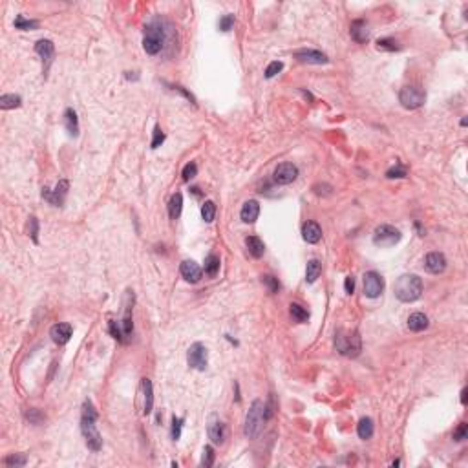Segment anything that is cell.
<instances>
[{"instance_id": "cell-1", "label": "cell", "mask_w": 468, "mask_h": 468, "mask_svg": "<svg viewBox=\"0 0 468 468\" xmlns=\"http://www.w3.org/2000/svg\"><path fill=\"white\" fill-rule=\"evenodd\" d=\"M95 421L97 412L94 404H92V400H85V404H83V417H81V430H83V435H85L88 448L94 452H99L102 448V437L95 428Z\"/></svg>"}, {"instance_id": "cell-2", "label": "cell", "mask_w": 468, "mask_h": 468, "mask_svg": "<svg viewBox=\"0 0 468 468\" xmlns=\"http://www.w3.org/2000/svg\"><path fill=\"white\" fill-rule=\"evenodd\" d=\"M395 296L400 300V302H415V300L421 298L423 294V280L417 277V275H402V277L397 278V282L393 285Z\"/></svg>"}, {"instance_id": "cell-3", "label": "cell", "mask_w": 468, "mask_h": 468, "mask_svg": "<svg viewBox=\"0 0 468 468\" xmlns=\"http://www.w3.org/2000/svg\"><path fill=\"white\" fill-rule=\"evenodd\" d=\"M335 348L340 355L355 359L362 351V339L359 331H339L335 335Z\"/></svg>"}, {"instance_id": "cell-4", "label": "cell", "mask_w": 468, "mask_h": 468, "mask_svg": "<svg viewBox=\"0 0 468 468\" xmlns=\"http://www.w3.org/2000/svg\"><path fill=\"white\" fill-rule=\"evenodd\" d=\"M265 421H267V417H265V402L254 400L251 408H249L247 417H245V426H243V432H245L249 439L258 437L260 432L264 430Z\"/></svg>"}, {"instance_id": "cell-5", "label": "cell", "mask_w": 468, "mask_h": 468, "mask_svg": "<svg viewBox=\"0 0 468 468\" xmlns=\"http://www.w3.org/2000/svg\"><path fill=\"white\" fill-rule=\"evenodd\" d=\"M165 46V29L159 22H150L145 28V39H143V50L148 55H158Z\"/></svg>"}, {"instance_id": "cell-6", "label": "cell", "mask_w": 468, "mask_h": 468, "mask_svg": "<svg viewBox=\"0 0 468 468\" xmlns=\"http://www.w3.org/2000/svg\"><path fill=\"white\" fill-rule=\"evenodd\" d=\"M399 101L408 110H417L426 101V94L419 86H404L399 94Z\"/></svg>"}, {"instance_id": "cell-7", "label": "cell", "mask_w": 468, "mask_h": 468, "mask_svg": "<svg viewBox=\"0 0 468 468\" xmlns=\"http://www.w3.org/2000/svg\"><path fill=\"white\" fill-rule=\"evenodd\" d=\"M400 231L391 225H378L373 232V243L377 247H393L395 243H399Z\"/></svg>"}, {"instance_id": "cell-8", "label": "cell", "mask_w": 468, "mask_h": 468, "mask_svg": "<svg viewBox=\"0 0 468 468\" xmlns=\"http://www.w3.org/2000/svg\"><path fill=\"white\" fill-rule=\"evenodd\" d=\"M187 361H188V366L190 368L203 372L205 368H207V348L201 342L192 344L188 348V351H187Z\"/></svg>"}, {"instance_id": "cell-9", "label": "cell", "mask_w": 468, "mask_h": 468, "mask_svg": "<svg viewBox=\"0 0 468 468\" xmlns=\"http://www.w3.org/2000/svg\"><path fill=\"white\" fill-rule=\"evenodd\" d=\"M384 291V278L375 271L364 275V294L368 298H377Z\"/></svg>"}, {"instance_id": "cell-10", "label": "cell", "mask_w": 468, "mask_h": 468, "mask_svg": "<svg viewBox=\"0 0 468 468\" xmlns=\"http://www.w3.org/2000/svg\"><path fill=\"white\" fill-rule=\"evenodd\" d=\"M68 188H70V183L66 180H62L57 183L55 190H50V188H42V197H44L46 201H50L51 205H55V207H61L62 203H64V197H66V194H68Z\"/></svg>"}, {"instance_id": "cell-11", "label": "cell", "mask_w": 468, "mask_h": 468, "mask_svg": "<svg viewBox=\"0 0 468 468\" xmlns=\"http://www.w3.org/2000/svg\"><path fill=\"white\" fill-rule=\"evenodd\" d=\"M298 178V169L293 163H282L278 165L275 170V181L278 185H289Z\"/></svg>"}, {"instance_id": "cell-12", "label": "cell", "mask_w": 468, "mask_h": 468, "mask_svg": "<svg viewBox=\"0 0 468 468\" xmlns=\"http://www.w3.org/2000/svg\"><path fill=\"white\" fill-rule=\"evenodd\" d=\"M72 333H74V327L70 326V324H66V322H59V324H55V326L50 329V337L55 344L62 346V344H66V342H70Z\"/></svg>"}, {"instance_id": "cell-13", "label": "cell", "mask_w": 468, "mask_h": 468, "mask_svg": "<svg viewBox=\"0 0 468 468\" xmlns=\"http://www.w3.org/2000/svg\"><path fill=\"white\" fill-rule=\"evenodd\" d=\"M424 267H426V271L432 273V275H441V273L446 269V256L443 253H437V251L426 254Z\"/></svg>"}, {"instance_id": "cell-14", "label": "cell", "mask_w": 468, "mask_h": 468, "mask_svg": "<svg viewBox=\"0 0 468 468\" xmlns=\"http://www.w3.org/2000/svg\"><path fill=\"white\" fill-rule=\"evenodd\" d=\"M207 434H209V439L212 441L214 445H221V443L225 441V435H227L225 424L221 423L218 417H210L209 426H207Z\"/></svg>"}, {"instance_id": "cell-15", "label": "cell", "mask_w": 468, "mask_h": 468, "mask_svg": "<svg viewBox=\"0 0 468 468\" xmlns=\"http://www.w3.org/2000/svg\"><path fill=\"white\" fill-rule=\"evenodd\" d=\"M181 275H183V278H185L187 282L190 283H197L199 280H201V267L196 264V262H192V260H185V262H181V267H180Z\"/></svg>"}, {"instance_id": "cell-16", "label": "cell", "mask_w": 468, "mask_h": 468, "mask_svg": "<svg viewBox=\"0 0 468 468\" xmlns=\"http://www.w3.org/2000/svg\"><path fill=\"white\" fill-rule=\"evenodd\" d=\"M294 57L300 62H307V64H326L329 61L326 53H322L318 50H298L294 51Z\"/></svg>"}, {"instance_id": "cell-17", "label": "cell", "mask_w": 468, "mask_h": 468, "mask_svg": "<svg viewBox=\"0 0 468 468\" xmlns=\"http://www.w3.org/2000/svg\"><path fill=\"white\" fill-rule=\"evenodd\" d=\"M240 216H242L243 223H254L260 216V203L256 201V199H249V201H245L243 207H242Z\"/></svg>"}, {"instance_id": "cell-18", "label": "cell", "mask_w": 468, "mask_h": 468, "mask_svg": "<svg viewBox=\"0 0 468 468\" xmlns=\"http://www.w3.org/2000/svg\"><path fill=\"white\" fill-rule=\"evenodd\" d=\"M302 236L307 243H318L322 238V229L316 221H307L302 227Z\"/></svg>"}, {"instance_id": "cell-19", "label": "cell", "mask_w": 468, "mask_h": 468, "mask_svg": "<svg viewBox=\"0 0 468 468\" xmlns=\"http://www.w3.org/2000/svg\"><path fill=\"white\" fill-rule=\"evenodd\" d=\"M64 126L68 130V134L72 137L79 136V119H77V113H75L74 108H66L64 112Z\"/></svg>"}, {"instance_id": "cell-20", "label": "cell", "mask_w": 468, "mask_h": 468, "mask_svg": "<svg viewBox=\"0 0 468 468\" xmlns=\"http://www.w3.org/2000/svg\"><path fill=\"white\" fill-rule=\"evenodd\" d=\"M351 37H353V40L361 42V44L370 39V31H368L366 20H355V22L351 24Z\"/></svg>"}, {"instance_id": "cell-21", "label": "cell", "mask_w": 468, "mask_h": 468, "mask_svg": "<svg viewBox=\"0 0 468 468\" xmlns=\"http://www.w3.org/2000/svg\"><path fill=\"white\" fill-rule=\"evenodd\" d=\"M428 316L423 315V313H413V315H410V318H408V329L410 331H424L426 327H428Z\"/></svg>"}, {"instance_id": "cell-22", "label": "cell", "mask_w": 468, "mask_h": 468, "mask_svg": "<svg viewBox=\"0 0 468 468\" xmlns=\"http://www.w3.org/2000/svg\"><path fill=\"white\" fill-rule=\"evenodd\" d=\"M245 245H247L249 254H251L253 258H262V256H264L265 245L258 236H249L247 240H245Z\"/></svg>"}, {"instance_id": "cell-23", "label": "cell", "mask_w": 468, "mask_h": 468, "mask_svg": "<svg viewBox=\"0 0 468 468\" xmlns=\"http://www.w3.org/2000/svg\"><path fill=\"white\" fill-rule=\"evenodd\" d=\"M35 51H37L46 62H50L51 57H53V51H55V44H53L50 39H42L35 44Z\"/></svg>"}, {"instance_id": "cell-24", "label": "cell", "mask_w": 468, "mask_h": 468, "mask_svg": "<svg viewBox=\"0 0 468 468\" xmlns=\"http://www.w3.org/2000/svg\"><path fill=\"white\" fill-rule=\"evenodd\" d=\"M141 386H143V395H145V415H148V413L152 412V406H154V391H152V382H150V378H143L141 380Z\"/></svg>"}, {"instance_id": "cell-25", "label": "cell", "mask_w": 468, "mask_h": 468, "mask_svg": "<svg viewBox=\"0 0 468 468\" xmlns=\"http://www.w3.org/2000/svg\"><path fill=\"white\" fill-rule=\"evenodd\" d=\"M181 209H183V196L180 192H176L169 201V216L172 220H178L181 216Z\"/></svg>"}, {"instance_id": "cell-26", "label": "cell", "mask_w": 468, "mask_h": 468, "mask_svg": "<svg viewBox=\"0 0 468 468\" xmlns=\"http://www.w3.org/2000/svg\"><path fill=\"white\" fill-rule=\"evenodd\" d=\"M322 273V264L318 262V260H309L307 262V269H305V282L307 283H313L316 282V278L320 277Z\"/></svg>"}, {"instance_id": "cell-27", "label": "cell", "mask_w": 468, "mask_h": 468, "mask_svg": "<svg viewBox=\"0 0 468 468\" xmlns=\"http://www.w3.org/2000/svg\"><path fill=\"white\" fill-rule=\"evenodd\" d=\"M373 430H375L373 428V421L370 417H362L357 424V434H359L361 439H370L373 435Z\"/></svg>"}, {"instance_id": "cell-28", "label": "cell", "mask_w": 468, "mask_h": 468, "mask_svg": "<svg viewBox=\"0 0 468 468\" xmlns=\"http://www.w3.org/2000/svg\"><path fill=\"white\" fill-rule=\"evenodd\" d=\"M220 271V258L216 254H209L205 260V275L210 278H214Z\"/></svg>"}, {"instance_id": "cell-29", "label": "cell", "mask_w": 468, "mask_h": 468, "mask_svg": "<svg viewBox=\"0 0 468 468\" xmlns=\"http://www.w3.org/2000/svg\"><path fill=\"white\" fill-rule=\"evenodd\" d=\"M123 335H124V340L130 339L132 337V333H134V322H132V305H126V309H124V316H123Z\"/></svg>"}, {"instance_id": "cell-30", "label": "cell", "mask_w": 468, "mask_h": 468, "mask_svg": "<svg viewBox=\"0 0 468 468\" xmlns=\"http://www.w3.org/2000/svg\"><path fill=\"white\" fill-rule=\"evenodd\" d=\"M20 102H22L20 95H15V94H4V95L0 97V108H2V110L17 108V106H20Z\"/></svg>"}, {"instance_id": "cell-31", "label": "cell", "mask_w": 468, "mask_h": 468, "mask_svg": "<svg viewBox=\"0 0 468 468\" xmlns=\"http://www.w3.org/2000/svg\"><path fill=\"white\" fill-rule=\"evenodd\" d=\"M289 313H291V316H293L296 322H307V318H309V313H307V309H304L300 304H291L289 305Z\"/></svg>"}, {"instance_id": "cell-32", "label": "cell", "mask_w": 468, "mask_h": 468, "mask_svg": "<svg viewBox=\"0 0 468 468\" xmlns=\"http://www.w3.org/2000/svg\"><path fill=\"white\" fill-rule=\"evenodd\" d=\"M214 216H216L214 201H205L203 207H201V218H203L207 223H210V221H214Z\"/></svg>"}, {"instance_id": "cell-33", "label": "cell", "mask_w": 468, "mask_h": 468, "mask_svg": "<svg viewBox=\"0 0 468 468\" xmlns=\"http://www.w3.org/2000/svg\"><path fill=\"white\" fill-rule=\"evenodd\" d=\"M262 282H264V285L267 287V291L269 293H278L280 291V282H278V278L271 277V275H265V277H262Z\"/></svg>"}, {"instance_id": "cell-34", "label": "cell", "mask_w": 468, "mask_h": 468, "mask_svg": "<svg viewBox=\"0 0 468 468\" xmlns=\"http://www.w3.org/2000/svg\"><path fill=\"white\" fill-rule=\"evenodd\" d=\"M26 456H22V454H11V456H7L6 459H4V465L6 467H24L26 465Z\"/></svg>"}, {"instance_id": "cell-35", "label": "cell", "mask_w": 468, "mask_h": 468, "mask_svg": "<svg viewBox=\"0 0 468 468\" xmlns=\"http://www.w3.org/2000/svg\"><path fill=\"white\" fill-rule=\"evenodd\" d=\"M15 28L17 29H37L39 28V22L37 20H26L22 15H18L15 18Z\"/></svg>"}, {"instance_id": "cell-36", "label": "cell", "mask_w": 468, "mask_h": 468, "mask_svg": "<svg viewBox=\"0 0 468 468\" xmlns=\"http://www.w3.org/2000/svg\"><path fill=\"white\" fill-rule=\"evenodd\" d=\"M408 174V169L406 167H402V165H395V167H391V169L386 172V178H389V180H395V178H406Z\"/></svg>"}, {"instance_id": "cell-37", "label": "cell", "mask_w": 468, "mask_h": 468, "mask_svg": "<svg viewBox=\"0 0 468 468\" xmlns=\"http://www.w3.org/2000/svg\"><path fill=\"white\" fill-rule=\"evenodd\" d=\"M26 419H28L31 424H40L44 423V413L40 412V410H37V408H31V410H28L26 412Z\"/></svg>"}, {"instance_id": "cell-38", "label": "cell", "mask_w": 468, "mask_h": 468, "mask_svg": "<svg viewBox=\"0 0 468 468\" xmlns=\"http://www.w3.org/2000/svg\"><path fill=\"white\" fill-rule=\"evenodd\" d=\"M283 70V62H280V61H273L269 66H267V70H265V77L267 79H273L275 75L277 74H280Z\"/></svg>"}, {"instance_id": "cell-39", "label": "cell", "mask_w": 468, "mask_h": 468, "mask_svg": "<svg viewBox=\"0 0 468 468\" xmlns=\"http://www.w3.org/2000/svg\"><path fill=\"white\" fill-rule=\"evenodd\" d=\"M196 174H197V165L194 163V161L187 163L185 169H183V172H181V176H183V181H190L192 178H196Z\"/></svg>"}, {"instance_id": "cell-40", "label": "cell", "mask_w": 468, "mask_h": 468, "mask_svg": "<svg viewBox=\"0 0 468 468\" xmlns=\"http://www.w3.org/2000/svg\"><path fill=\"white\" fill-rule=\"evenodd\" d=\"M201 465L203 467H212L214 465V448L212 446H205L203 448V457H201Z\"/></svg>"}, {"instance_id": "cell-41", "label": "cell", "mask_w": 468, "mask_h": 468, "mask_svg": "<svg viewBox=\"0 0 468 468\" xmlns=\"http://www.w3.org/2000/svg\"><path fill=\"white\" fill-rule=\"evenodd\" d=\"M181 426H183V417H172V439L178 441L181 437Z\"/></svg>"}, {"instance_id": "cell-42", "label": "cell", "mask_w": 468, "mask_h": 468, "mask_svg": "<svg viewBox=\"0 0 468 468\" xmlns=\"http://www.w3.org/2000/svg\"><path fill=\"white\" fill-rule=\"evenodd\" d=\"M29 236H31L33 243H39V221L35 216L29 218Z\"/></svg>"}, {"instance_id": "cell-43", "label": "cell", "mask_w": 468, "mask_h": 468, "mask_svg": "<svg viewBox=\"0 0 468 468\" xmlns=\"http://www.w3.org/2000/svg\"><path fill=\"white\" fill-rule=\"evenodd\" d=\"M377 48L378 50H388V51L399 50V46H397V42H395L393 39H380L377 42Z\"/></svg>"}, {"instance_id": "cell-44", "label": "cell", "mask_w": 468, "mask_h": 468, "mask_svg": "<svg viewBox=\"0 0 468 468\" xmlns=\"http://www.w3.org/2000/svg\"><path fill=\"white\" fill-rule=\"evenodd\" d=\"M110 333L113 335V339L115 340H119V342H126V340H124V335H123V327H119L115 320H110Z\"/></svg>"}, {"instance_id": "cell-45", "label": "cell", "mask_w": 468, "mask_h": 468, "mask_svg": "<svg viewBox=\"0 0 468 468\" xmlns=\"http://www.w3.org/2000/svg\"><path fill=\"white\" fill-rule=\"evenodd\" d=\"M468 437V424L461 423L457 426V430L454 432V441H465Z\"/></svg>"}, {"instance_id": "cell-46", "label": "cell", "mask_w": 468, "mask_h": 468, "mask_svg": "<svg viewBox=\"0 0 468 468\" xmlns=\"http://www.w3.org/2000/svg\"><path fill=\"white\" fill-rule=\"evenodd\" d=\"M163 141H165V134L161 132L159 126H156V128H154V137H152V143H150V145H152V148H158V147H161V143Z\"/></svg>"}, {"instance_id": "cell-47", "label": "cell", "mask_w": 468, "mask_h": 468, "mask_svg": "<svg viewBox=\"0 0 468 468\" xmlns=\"http://www.w3.org/2000/svg\"><path fill=\"white\" fill-rule=\"evenodd\" d=\"M234 24V15H225V17L220 18V29L221 31H229Z\"/></svg>"}, {"instance_id": "cell-48", "label": "cell", "mask_w": 468, "mask_h": 468, "mask_svg": "<svg viewBox=\"0 0 468 468\" xmlns=\"http://www.w3.org/2000/svg\"><path fill=\"white\" fill-rule=\"evenodd\" d=\"M344 289H346V293H348V294L353 293V291H355V278H353V277H348V278H346Z\"/></svg>"}, {"instance_id": "cell-49", "label": "cell", "mask_w": 468, "mask_h": 468, "mask_svg": "<svg viewBox=\"0 0 468 468\" xmlns=\"http://www.w3.org/2000/svg\"><path fill=\"white\" fill-rule=\"evenodd\" d=\"M176 90L181 92V94H183V95H185L190 102H194V97H192V94H188V92H187L185 88H183V86H176ZM194 104H196V102H194Z\"/></svg>"}, {"instance_id": "cell-50", "label": "cell", "mask_w": 468, "mask_h": 468, "mask_svg": "<svg viewBox=\"0 0 468 468\" xmlns=\"http://www.w3.org/2000/svg\"><path fill=\"white\" fill-rule=\"evenodd\" d=\"M461 404H467V388L461 391Z\"/></svg>"}, {"instance_id": "cell-51", "label": "cell", "mask_w": 468, "mask_h": 468, "mask_svg": "<svg viewBox=\"0 0 468 468\" xmlns=\"http://www.w3.org/2000/svg\"><path fill=\"white\" fill-rule=\"evenodd\" d=\"M467 123H468V119H467V117H463V119H461V126H467Z\"/></svg>"}]
</instances>
